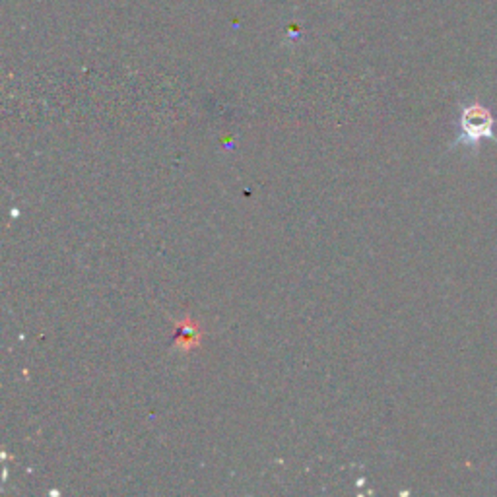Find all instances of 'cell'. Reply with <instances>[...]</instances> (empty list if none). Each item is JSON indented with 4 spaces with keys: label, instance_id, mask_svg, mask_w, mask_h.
I'll use <instances>...</instances> for the list:
<instances>
[{
    "label": "cell",
    "instance_id": "cell-1",
    "mask_svg": "<svg viewBox=\"0 0 497 497\" xmlns=\"http://www.w3.org/2000/svg\"><path fill=\"white\" fill-rule=\"evenodd\" d=\"M495 121L490 113L480 103H472L463 109L461 113V133L456 136V146L478 148L484 141H497L495 136Z\"/></svg>",
    "mask_w": 497,
    "mask_h": 497
}]
</instances>
